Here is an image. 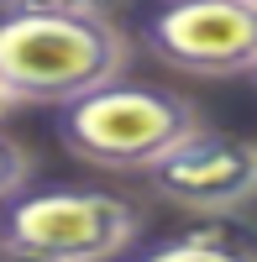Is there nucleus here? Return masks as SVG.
Listing matches in <instances>:
<instances>
[{"mask_svg": "<svg viewBox=\"0 0 257 262\" xmlns=\"http://www.w3.org/2000/svg\"><path fill=\"white\" fill-rule=\"evenodd\" d=\"M247 79H252V84H257V58H252V69H247Z\"/></svg>", "mask_w": 257, "mask_h": 262, "instance_id": "obj_10", "label": "nucleus"}, {"mask_svg": "<svg viewBox=\"0 0 257 262\" xmlns=\"http://www.w3.org/2000/svg\"><path fill=\"white\" fill-rule=\"evenodd\" d=\"M147 53L195 79L247 74L257 58V6L247 0H168L142 21Z\"/></svg>", "mask_w": 257, "mask_h": 262, "instance_id": "obj_4", "label": "nucleus"}, {"mask_svg": "<svg viewBox=\"0 0 257 262\" xmlns=\"http://www.w3.org/2000/svg\"><path fill=\"white\" fill-rule=\"evenodd\" d=\"M132 37L116 16L0 11V84L16 105H69L126 74Z\"/></svg>", "mask_w": 257, "mask_h": 262, "instance_id": "obj_1", "label": "nucleus"}, {"mask_svg": "<svg viewBox=\"0 0 257 262\" xmlns=\"http://www.w3.org/2000/svg\"><path fill=\"white\" fill-rule=\"evenodd\" d=\"M11 105H16V100L6 95V84H0V116H6V111H11Z\"/></svg>", "mask_w": 257, "mask_h": 262, "instance_id": "obj_9", "label": "nucleus"}, {"mask_svg": "<svg viewBox=\"0 0 257 262\" xmlns=\"http://www.w3.org/2000/svg\"><path fill=\"white\" fill-rule=\"evenodd\" d=\"M6 6H16V11H69V16H116L126 0H6Z\"/></svg>", "mask_w": 257, "mask_h": 262, "instance_id": "obj_8", "label": "nucleus"}, {"mask_svg": "<svg viewBox=\"0 0 257 262\" xmlns=\"http://www.w3.org/2000/svg\"><path fill=\"white\" fill-rule=\"evenodd\" d=\"M158 200L179 205L189 215L200 210H247L257 200V142L231 137V131H210L205 121L174 142L163 158L147 168Z\"/></svg>", "mask_w": 257, "mask_h": 262, "instance_id": "obj_5", "label": "nucleus"}, {"mask_svg": "<svg viewBox=\"0 0 257 262\" xmlns=\"http://www.w3.org/2000/svg\"><path fill=\"white\" fill-rule=\"evenodd\" d=\"M247 6H257V0H247Z\"/></svg>", "mask_w": 257, "mask_h": 262, "instance_id": "obj_11", "label": "nucleus"}, {"mask_svg": "<svg viewBox=\"0 0 257 262\" xmlns=\"http://www.w3.org/2000/svg\"><path fill=\"white\" fill-rule=\"evenodd\" d=\"M21 184H32V152L0 131V200H11Z\"/></svg>", "mask_w": 257, "mask_h": 262, "instance_id": "obj_7", "label": "nucleus"}, {"mask_svg": "<svg viewBox=\"0 0 257 262\" xmlns=\"http://www.w3.org/2000/svg\"><path fill=\"white\" fill-rule=\"evenodd\" d=\"M0 6H6V0H0Z\"/></svg>", "mask_w": 257, "mask_h": 262, "instance_id": "obj_12", "label": "nucleus"}, {"mask_svg": "<svg viewBox=\"0 0 257 262\" xmlns=\"http://www.w3.org/2000/svg\"><path fill=\"white\" fill-rule=\"evenodd\" d=\"M142 236V205L90 184H21L0 200V257L16 262H111Z\"/></svg>", "mask_w": 257, "mask_h": 262, "instance_id": "obj_2", "label": "nucleus"}, {"mask_svg": "<svg viewBox=\"0 0 257 262\" xmlns=\"http://www.w3.org/2000/svg\"><path fill=\"white\" fill-rule=\"evenodd\" d=\"M132 252L153 262H257V221L242 210H200L195 226H184L179 236Z\"/></svg>", "mask_w": 257, "mask_h": 262, "instance_id": "obj_6", "label": "nucleus"}, {"mask_svg": "<svg viewBox=\"0 0 257 262\" xmlns=\"http://www.w3.org/2000/svg\"><path fill=\"white\" fill-rule=\"evenodd\" d=\"M195 126H200L195 100L158 90V84H126V79H111L90 95L58 105V121H53L63 152L105 173H147Z\"/></svg>", "mask_w": 257, "mask_h": 262, "instance_id": "obj_3", "label": "nucleus"}]
</instances>
